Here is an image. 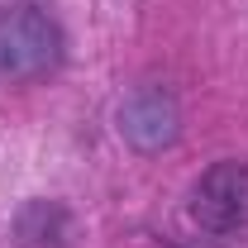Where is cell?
Instances as JSON below:
<instances>
[{
    "label": "cell",
    "mask_w": 248,
    "mask_h": 248,
    "mask_svg": "<svg viewBox=\"0 0 248 248\" xmlns=\"http://www.w3.org/2000/svg\"><path fill=\"white\" fill-rule=\"evenodd\" d=\"M62 62V29L33 5L0 15V77H43Z\"/></svg>",
    "instance_id": "obj_1"
},
{
    "label": "cell",
    "mask_w": 248,
    "mask_h": 248,
    "mask_svg": "<svg viewBox=\"0 0 248 248\" xmlns=\"http://www.w3.org/2000/svg\"><path fill=\"white\" fill-rule=\"evenodd\" d=\"M191 219L210 234L248 229V162H215L191 186Z\"/></svg>",
    "instance_id": "obj_2"
},
{
    "label": "cell",
    "mask_w": 248,
    "mask_h": 248,
    "mask_svg": "<svg viewBox=\"0 0 248 248\" xmlns=\"http://www.w3.org/2000/svg\"><path fill=\"white\" fill-rule=\"evenodd\" d=\"M120 134L139 153H162L182 134V110L167 86H134L120 100Z\"/></svg>",
    "instance_id": "obj_3"
},
{
    "label": "cell",
    "mask_w": 248,
    "mask_h": 248,
    "mask_svg": "<svg viewBox=\"0 0 248 248\" xmlns=\"http://www.w3.org/2000/svg\"><path fill=\"white\" fill-rule=\"evenodd\" d=\"M77 219L62 201H24L15 215V248H72Z\"/></svg>",
    "instance_id": "obj_4"
}]
</instances>
